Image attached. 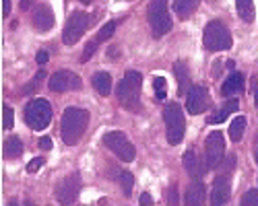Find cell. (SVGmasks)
<instances>
[{"instance_id": "1", "label": "cell", "mask_w": 258, "mask_h": 206, "mask_svg": "<svg viewBox=\"0 0 258 206\" xmlns=\"http://www.w3.org/2000/svg\"><path fill=\"white\" fill-rule=\"evenodd\" d=\"M89 124V112L81 108H67L60 120V134L67 144H77Z\"/></svg>"}, {"instance_id": "2", "label": "cell", "mask_w": 258, "mask_h": 206, "mask_svg": "<svg viewBox=\"0 0 258 206\" xmlns=\"http://www.w3.org/2000/svg\"><path fill=\"white\" fill-rule=\"evenodd\" d=\"M141 85H143V74L137 70H128L124 78L118 82V101L128 112H139L141 110Z\"/></svg>"}, {"instance_id": "3", "label": "cell", "mask_w": 258, "mask_h": 206, "mask_svg": "<svg viewBox=\"0 0 258 206\" xmlns=\"http://www.w3.org/2000/svg\"><path fill=\"white\" fill-rule=\"evenodd\" d=\"M203 44L209 52H225L231 48V33L221 21H211L205 27L203 35Z\"/></svg>"}, {"instance_id": "4", "label": "cell", "mask_w": 258, "mask_h": 206, "mask_svg": "<svg viewBox=\"0 0 258 206\" xmlns=\"http://www.w3.org/2000/svg\"><path fill=\"white\" fill-rule=\"evenodd\" d=\"M163 120L167 128V140L169 144H180L184 138V112L180 108V103L171 101L163 108Z\"/></svg>"}, {"instance_id": "5", "label": "cell", "mask_w": 258, "mask_h": 206, "mask_svg": "<svg viewBox=\"0 0 258 206\" xmlns=\"http://www.w3.org/2000/svg\"><path fill=\"white\" fill-rule=\"evenodd\" d=\"M147 17H149V25H151V33L155 37H161L171 29L167 0H151L149 9H147Z\"/></svg>"}, {"instance_id": "6", "label": "cell", "mask_w": 258, "mask_h": 206, "mask_svg": "<svg viewBox=\"0 0 258 206\" xmlns=\"http://www.w3.org/2000/svg\"><path fill=\"white\" fill-rule=\"evenodd\" d=\"M52 120V106L46 99H33L25 108V122L31 130H44Z\"/></svg>"}, {"instance_id": "7", "label": "cell", "mask_w": 258, "mask_h": 206, "mask_svg": "<svg viewBox=\"0 0 258 206\" xmlns=\"http://www.w3.org/2000/svg\"><path fill=\"white\" fill-rule=\"evenodd\" d=\"M103 144L107 149H110L120 161H126V163H131L135 157H137V151L133 147V142L128 140V136L120 130H114V132H107L103 134Z\"/></svg>"}, {"instance_id": "8", "label": "cell", "mask_w": 258, "mask_h": 206, "mask_svg": "<svg viewBox=\"0 0 258 206\" xmlns=\"http://www.w3.org/2000/svg\"><path fill=\"white\" fill-rule=\"evenodd\" d=\"M225 157V140L219 130H213L205 142V161L209 169H217Z\"/></svg>"}, {"instance_id": "9", "label": "cell", "mask_w": 258, "mask_h": 206, "mask_svg": "<svg viewBox=\"0 0 258 206\" xmlns=\"http://www.w3.org/2000/svg\"><path fill=\"white\" fill-rule=\"evenodd\" d=\"M89 27V17L87 13H83V11H75L69 21H67V25H64V31H62V41L67 46H73L77 44V41L83 37V33L87 31Z\"/></svg>"}, {"instance_id": "10", "label": "cell", "mask_w": 258, "mask_h": 206, "mask_svg": "<svg viewBox=\"0 0 258 206\" xmlns=\"http://www.w3.org/2000/svg\"><path fill=\"white\" fill-rule=\"evenodd\" d=\"M79 192H81V177L77 173H71L67 177H62L56 183V198L62 204H73L77 200Z\"/></svg>"}, {"instance_id": "11", "label": "cell", "mask_w": 258, "mask_h": 206, "mask_svg": "<svg viewBox=\"0 0 258 206\" xmlns=\"http://www.w3.org/2000/svg\"><path fill=\"white\" fill-rule=\"evenodd\" d=\"M209 106H211V97H209L207 87L199 85V87H192V89L188 91V95H186V110H188V114L199 116V114H203Z\"/></svg>"}, {"instance_id": "12", "label": "cell", "mask_w": 258, "mask_h": 206, "mask_svg": "<svg viewBox=\"0 0 258 206\" xmlns=\"http://www.w3.org/2000/svg\"><path fill=\"white\" fill-rule=\"evenodd\" d=\"M50 91L54 93H67L71 89H81V78L71 70H58L50 76Z\"/></svg>"}, {"instance_id": "13", "label": "cell", "mask_w": 258, "mask_h": 206, "mask_svg": "<svg viewBox=\"0 0 258 206\" xmlns=\"http://www.w3.org/2000/svg\"><path fill=\"white\" fill-rule=\"evenodd\" d=\"M229 192H231V179L227 173L217 175L213 181V192H211V204L213 206H221L229 200Z\"/></svg>"}, {"instance_id": "14", "label": "cell", "mask_w": 258, "mask_h": 206, "mask_svg": "<svg viewBox=\"0 0 258 206\" xmlns=\"http://www.w3.org/2000/svg\"><path fill=\"white\" fill-rule=\"evenodd\" d=\"M54 21H56V17L48 5H39L33 11V25L37 31H50L54 27Z\"/></svg>"}, {"instance_id": "15", "label": "cell", "mask_w": 258, "mask_h": 206, "mask_svg": "<svg viewBox=\"0 0 258 206\" xmlns=\"http://www.w3.org/2000/svg\"><path fill=\"white\" fill-rule=\"evenodd\" d=\"M184 200H186V204H190V206H201V204H205V200H207V188H205V181H203V179H199V177H195V181H192V183L188 185Z\"/></svg>"}, {"instance_id": "16", "label": "cell", "mask_w": 258, "mask_h": 206, "mask_svg": "<svg viewBox=\"0 0 258 206\" xmlns=\"http://www.w3.org/2000/svg\"><path fill=\"white\" fill-rule=\"evenodd\" d=\"M174 72H176L180 95H186L190 91V70H188V64H186V62H176V64H174Z\"/></svg>"}, {"instance_id": "17", "label": "cell", "mask_w": 258, "mask_h": 206, "mask_svg": "<svg viewBox=\"0 0 258 206\" xmlns=\"http://www.w3.org/2000/svg\"><path fill=\"white\" fill-rule=\"evenodd\" d=\"M242 89H244V76L240 72H231L223 82L221 93L223 95H235V93H240Z\"/></svg>"}, {"instance_id": "18", "label": "cell", "mask_w": 258, "mask_h": 206, "mask_svg": "<svg viewBox=\"0 0 258 206\" xmlns=\"http://www.w3.org/2000/svg\"><path fill=\"white\" fill-rule=\"evenodd\" d=\"M182 159H184V167H186V171H188L192 177H201V175H203L205 169H203V165H201V159H197V153H195V151H192V149L186 151Z\"/></svg>"}, {"instance_id": "19", "label": "cell", "mask_w": 258, "mask_h": 206, "mask_svg": "<svg viewBox=\"0 0 258 206\" xmlns=\"http://www.w3.org/2000/svg\"><path fill=\"white\" fill-rule=\"evenodd\" d=\"M93 87L103 97L110 95V91H112V76L107 74V72H95L93 74Z\"/></svg>"}, {"instance_id": "20", "label": "cell", "mask_w": 258, "mask_h": 206, "mask_svg": "<svg viewBox=\"0 0 258 206\" xmlns=\"http://www.w3.org/2000/svg\"><path fill=\"white\" fill-rule=\"evenodd\" d=\"M201 5V0H176V5H174V11L178 13L180 19H188L192 17V13H195Z\"/></svg>"}, {"instance_id": "21", "label": "cell", "mask_w": 258, "mask_h": 206, "mask_svg": "<svg viewBox=\"0 0 258 206\" xmlns=\"http://www.w3.org/2000/svg\"><path fill=\"white\" fill-rule=\"evenodd\" d=\"M21 153H23V140L19 136H11L5 140V157L7 159H17V157H21Z\"/></svg>"}, {"instance_id": "22", "label": "cell", "mask_w": 258, "mask_h": 206, "mask_svg": "<svg viewBox=\"0 0 258 206\" xmlns=\"http://www.w3.org/2000/svg\"><path fill=\"white\" fill-rule=\"evenodd\" d=\"M235 9H238L240 17L246 21V23H252L256 13H254V3L252 0H235Z\"/></svg>"}, {"instance_id": "23", "label": "cell", "mask_w": 258, "mask_h": 206, "mask_svg": "<svg viewBox=\"0 0 258 206\" xmlns=\"http://www.w3.org/2000/svg\"><path fill=\"white\" fill-rule=\"evenodd\" d=\"M235 110H238V99H229L225 106L221 108V112H217L215 116L209 118V124H221V122H223L231 112H235Z\"/></svg>"}, {"instance_id": "24", "label": "cell", "mask_w": 258, "mask_h": 206, "mask_svg": "<svg viewBox=\"0 0 258 206\" xmlns=\"http://www.w3.org/2000/svg\"><path fill=\"white\" fill-rule=\"evenodd\" d=\"M244 130H246V118H244V116H238V118L231 122V126H229V136H231V140H233V142L242 140Z\"/></svg>"}, {"instance_id": "25", "label": "cell", "mask_w": 258, "mask_h": 206, "mask_svg": "<svg viewBox=\"0 0 258 206\" xmlns=\"http://www.w3.org/2000/svg\"><path fill=\"white\" fill-rule=\"evenodd\" d=\"M114 177H116L118 183H122L124 194H126V196H131V192H133V181H135L133 173H128V171H116Z\"/></svg>"}, {"instance_id": "26", "label": "cell", "mask_w": 258, "mask_h": 206, "mask_svg": "<svg viewBox=\"0 0 258 206\" xmlns=\"http://www.w3.org/2000/svg\"><path fill=\"white\" fill-rule=\"evenodd\" d=\"M165 87L167 85H165V78L163 76H155L153 78V91H155V97L157 99H165V93H167Z\"/></svg>"}, {"instance_id": "27", "label": "cell", "mask_w": 258, "mask_h": 206, "mask_svg": "<svg viewBox=\"0 0 258 206\" xmlns=\"http://www.w3.org/2000/svg\"><path fill=\"white\" fill-rule=\"evenodd\" d=\"M116 25H118V21H110V23H105L101 29H99V33H97V39L101 41V39H110L112 35H114V31H116Z\"/></svg>"}, {"instance_id": "28", "label": "cell", "mask_w": 258, "mask_h": 206, "mask_svg": "<svg viewBox=\"0 0 258 206\" xmlns=\"http://www.w3.org/2000/svg\"><path fill=\"white\" fill-rule=\"evenodd\" d=\"M242 204L244 206H258V190H248L242 196Z\"/></svg>"}, {"instance_id": "29", "label": "cell", "mask_w": 258, "mask_h": 206, "mask_svg": "<svg viewBox=\"0 0 258 206\" xmlns=\"http://www.w3.org/2000/svg\"><path fill=\"white\" fill-rule=\"evenodd\" d=\"M44 76H46V72H37V74H35V78H33V80L29 82V85L23 89V95H29L35 87H39V85H41V80H44Z\"/></svg>"}, {"instance_id": "30", "label": "cell", "mask_w": 258, "mask_h": 206, "mask_svg": "<svg viewBox=\"0 0 258 206\" xmlns=\"http://www.w3.org/2000/svg\"><path fill=\"white\" fill-rule=\"evenodd\" d=\"M97 41H99V39L89 41V46L85 48V52H83V56H81V62H87V60H91V56H93V54H95V50H97Z\"/></svg>"}, {"instance_id": "31", "label": "cell", "mask_w": 258, "mask_h": 206, "mask_svg": "<svg viewBox=\"0 0 258 206\" xmlns=\"http://www.w3.org/2000/svg\"><path fill=\"white\" fill-rule=\"evenodd\" d=\"M13 120H15L13 110L11 108H5V112H3V126L5 128H13Z\"/></svg>"}, {"instance_id": "32", "label": "cell", "mask_w": 258, "mask_h": 206, "mask_svg": "<svg viewBox=\"0 0 258 206\" xmlns=\"http://www.w3.org/2000/svg\"><path fill=\"white\" fill-rule=\"evenodd\" d=\"M41 167H44V159L37 157V159L29 161V165H27V171H29V173H33V171H37V169H41Z\"/></svg>"}, {"instance_id": "33", "label": "cell", "mask_w": 258, "mask_h": 206, "mask_svg": "<svg viewBox=\"0 0 258 206\" xmlns=\"http://www.w3.org/2000/svg\"><path fill=\"white\" fill-rule=\"evenodd\" d=\"M39 147L44 149V151H50L52 149V140L48 138V136H44V138H39Z\"/></svg>"}, {"instance_id": "34", "label": "cell", "mask_w": 258, "mask_h": 206, "mask_svg": "<svg viewBox=\"0 0 258 206\" xmlns=\"http://www.w3.org/2000/svg\"><path fill=\"white\" fill-rule=\"evenodd\" d=\"M35 60L39 62V64H46V62H48V52L46 50H39L37 56H35Z\"/></svg>"}, {"instance_id": "35", "label": "cell", "mask_w": 258, "mask_h": 206, "mask_svg": "<svg viewBox=\"0 0 258 206\" xmlns=\"http://www.w3.org/2000/svg\"><path fill=\"white\" fill-rule=\"evenodd\" d=\"M252 93H254V101L258 106V78H252Z\"/></svg>"}, {"instance_id": "36", "label": "cell", "mask_w": 258, "mask_h": 206, "mask_svg": "<svg viewBox=\"0 0 258 206\" xmlns=\"http://www.w3.org/2000/svg\"><path fill=\"white\" fill-rule=\"evenodd\" d=\"M11 13V0H3V15L7 17Z\"/></svg>"}, {"instance_id": "37", "label": "cell", "mask_w": 258, "mask_h": 206, "mask_svg": "<svg viewBox=\"0 0 258 206\" xmlns=\"http://www.w3.org/2000/svg\"><path fill=\"white\" fill-rule=\"evenodd\" d=\"M141 204H153V198L149 196V194H143L141 196Z\"/></svg>"}, {"instance_id": "38", "label": "cell", "mask_w": 258, "mask_h": 206, "mask_svg": "<svg viewBox=\"0 0 258 206\" xmlns=\"http://www.w3.org/2000/svg\"><path fill=\"white\" fill-rule=\"evenodd\" d=\"M254 159L258 163V134H256V142H254Z\"/></svg>"}, {"instance_id": "39", "label": "cell", "mask_w": 258, "mask_h": 206, "mask_svg": "<svg viewBox=\"0 0 258 206\" xmlns=\"http://www.w3.org/2000/svg\"><path fill=\"white\" fill-rule=\"evenodd\" d=\"M81 3H83V5H89V3H93V0H81Z\"/></svg>"}, {"instance_id": "40", "label": "cell", "mask_w": 258, "mask_h": 206, "mask_svg": "<svg viewBox=\"0 0 258 206\" xmlns=\"http://www.w3.org/2000/svg\"><path fill=\"white\" fill-rule=\"evenodd\" d=\"M209 3H215V0H209Z\"/></svg>"}]
</instances>
